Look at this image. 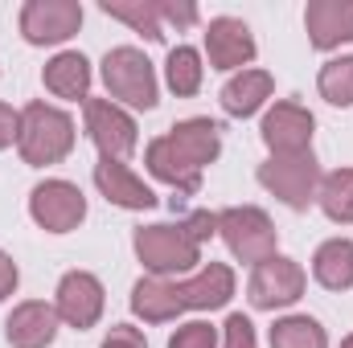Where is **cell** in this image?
I'll list each match as a JSON object with an SVG mask.
<instances>
[{
  "label": "cell",
  "instance_id": "cell-1",
  "mask_svg": "<svg viewBox=\"0 0 353 348\" xmlns=\"http://www.w3.org/2000/svg\"><path fill=\"white\" fill-rule=\"evenodd\" d=\"M74 119L50 102H29L21 111V131H17V152L25 164L33 168H46V164H58L74 152Z\"/></svg>",
  "mask_w": 353,
  "mask_h": 348
},
{
  "label": "cell",
  "instance_id": "cell-2",
  "mask_svg": "<svg viewBox=\"0 0 353 348\" xmlns=\"http://www.w3.org/2000/svg\"><path fill=\"white\" fill-rule=\"evenodd\" d=\"M132 246H136V259L144 262V270L157 274V279L189 274L201 262V242L185 230V221H176V226H140Z\"/></svg>",
  "mask_w": 353,
  "mask_h": 348
},
{
  "label": "cell",
  "instance_id": "cell-3",
  "mask_svg": "<svg viewBox=\"0 0 353 348\" xmlns=\"http://www.w3.org/2000/svg\"><path fill=\"white\" fill-rule=\"evenodd\" d=\"M103 83H107L111 102L119 98V102H128L136 111H152L157 107V74H152V62L136 45L107 50V58H103Z\"/></svg>",
  "mask_w": 353,
  "mask_h": 348
},
{
  "label": "cell",
  "instance_id": "cell-4",
  "mask_svg": "<svg viewBox=\"0 0 353 348\" xmlns=\"http://www.w3.org/2000/svg\"><path fill=\"white\" fill-rule=\"evenodd\" d=\"M218 234L239 262H259L275 254V226L259 205H230L218 213Z\"/></svg>",
  "mask_w": 353,
  "mask_h": 348
},
{
  "label": "cell",
  "instance_id": "cell-5",
  "mask_svg": "<svg viewBox=\"0 0 353 348\" xmlns=\"http://www.w3.org/2000/svg\"><path fill=\"white\" fill-rule=\"evenodd\" d=\"M259 184L267 193H275L288 209H308L316 201V188H321V164L312 152L304 156H271L267 164H259Z\"/></svg>",
  "mask_w": 353,
  "mask_h": 348
},
{
  "label": "cell",
  "instance_id": "cell-6",
  "mask_svg": "<svg viewBox=\"0 0 353 348\" xmlns=\"http://www.w3.org/2000/svg\"><path fill=\"white\" fill-rule=\"evenodd\" d=\"M304 266L283 254H271L251 270V283H247V299L251 307L259 312H275V307H292L300 295H304Z\"/></svg>",
  "mask_w": 353,
  "mask_h": 348
},
{
  "label": "cell",
  "instance_id": "cell-7",
  "mask_svg": "<svg viewBox=\"0 0 353 348\" xmlns=\"http://www.w3.org/2000/svg\"><path fill=\"white\" fill-rule=\"evenodd\" d=\"M87 135L103 160H128L140 144L136 119L111 98H87Z\"/></svg>",
  "mask_w": 353,
  "mask_h": 348
},
{
  "label": "cell",
  "instance_id": "cell-8",
  "mask_svg": "<svg viewBox=\"0 0 353 348\" xmlns=\"http://www.w3.org/2000/svg\"><path fill=\"white\" fill-rule=\"evenodd\" d=\"M29 213L46 234H70L87 217V197L70 180H41L29 193Z\"/></svg>",
  "mask_w": 353,
  "mask_h": 348
},
{
  "label": "cell",
  "instance_id": "cell-9",
  "mask_svg": "<svg viewBox=\"0 0 353 348\" xmlns=\"http://www.w3.org/2000/svg\"><path fill=\"white\" fill-rule=\"evenodd\" d=\"M83 4L79 0H29L21 8V33L29 45H62L79 33Z\"/></svg>",
  "mask_w": 353,
  "mask_h": 348
},
{
  "label": "cell",
  "instance_id": "cell-10",
  "mask_svg": "<svg viewBox=\"0 0 353 348\" xmlns=\"http://www.w3.org/2000/svg\"><path fill=\"white\" fill-rule=\"evenodd\" d=\"M263 144L271 156H304V152H312V131H316V119H312V111H304L300 102H292V98H283V102H275L271 111L263 115Z\"/></svg>",
  "mask_w": 353,
  "mask_h": 348
},
{
  "label": "cell",
  "instance_id": "cell-11",
  "mask_svg": "<svg viewBox=\"0 0 353 348\" xmlns=\"http://www.w3.org/2000/svg\"><path fill=\"white\" fill-rule=\"evenodd\" d=\"M103 303H107V299H103V283H99L90 270H70V274H62V283H58V299H54V312H58L62 324L87 332V328L99 324Z\"/></svg>",
  "mask_w": 353,
  "mask_h": 348
},
{
  "label": "cell",
  "instance_id": "cell-12",
  "mask_svg": "<svg viewBox=\"0 0 353 348\" xmlns=\"http://www.w3.org/2000/svg\"><path fill=\"white\" fill-rule=\"evenodd\" d=\"M205 58L214 70H247L255 62V37L239 17H214L205 25Z\"/></svg>",
  "mask_w": 353,
  "mask_h": 348
},
{
  "label": "cell",
  "instance_id": "cell-13",
  "mask_svg": "<svg viewBox=\"0 0 353 348\" xmlns=\"http://www.w3.org/2000/svg\"><path fill=\"white\" fill-rule=\"evenodd\" d=\"M58 324H62V320H58L54 303L25 299V303H17V307L8 312V320H4V340L12 348H46V345H54Z\"/></svg>",
  "mask_w": 353,
  "mask_h": 348
},
{
  "label": "cell",
  "instance_id": "cell-14",
  "mask_svg": "<svg viewBox=\"0 0 353 348\" xmlns=\"http://www.w3.org/2000/svg\"><path fill=\"white\" fill-rule=\"evenodd\" d=\"M304 29L316 50H337L353 41V0H312L304 8Z\"/></svg>",
  "mask_w": 353,
  "mask_h": 348
},
{
  "label": "cell",
  "instance_id": "cell-15",
  "mask_svg": "<svg viewBox=\"0 0 353 348\" xmlns=\"http://www.w3.org/2000/svg\"><path fill=\"white\" fill-rule=\"evenodd\" d=\"M176 287H181L185 312H218V307H226L230 295H234V270H230L226 262H205L193 279H185V283H176Z\"/></svg>",
  "mask_w": 353,
  "mask_h": 348
},
{
  "label": "cell",
  "instance_id": "cell-16",
  "mask_svg": "<svg viewBox=\"0 0 353 348\" xmlns=\"http://www.w3.org/2000/svg\"><path fill=\"white\" fill-rule=\"evenodd\" d=\"M94 184H99V193H103L111 205H119V209H152V205H157V193L132 173L123 160H103V156H99V164H94Z\"/></svg>",
  "mask_w": 353,
  "mask_h": 348
},
{
  "label": "cell",
  "instance_id": "cell-17",
  "mask_svg": "<svg viewBox=\"0 0 353 348\" xmlns=\"http://www.w3.org/2000/svg\"><path fill=\"white\" fill-rule=\"evenodd\" d=\"M132 312H136L144 324H165V320H176V316L185 312L176 279H157V274L140 279V283L132 287Z\"/></svg>",
  "mask_w": 353,
  "mask_h": 348
},
{
  "label": "cell",
  "instance_id": "cell-18",
  "mask_svg": "<svg viewBox=\"0 0 353 348\" xmlns=\"http://www.w3.org/2000/svg\"><path fill=\"white\" fill-rule=\"evenodd\" d=\"M169 144L193 168H205L222 152V127L214 119H181L176 127H169Z\"/></svg>",
  "mask_w": 353,
  "mask_h": 348
},
{
  "label": "cell",
  "instance_id": "cell-19",
  "mask_svg": "<svg viewBox=\"0 0 353 348\" xmlns=\"http://www.w3.org/2000/svg\"><path fill=\"white\" fill-rule=\"evenodd\" d=\"M144 164H148V173L157 176V180H165L169 188L185 193V197H193V193L201 188V168H193V164L176 152L173 144H169V135H161V140L148 144Z\"/></svg>",
  "mask_w": 353,
  "mask_h": 348
},
{
  "label": "cell",
  "instance_id": "cell-20",
  "mask_svg": "<svg viewBox=\"0 0 353 348\" xmlns=\"http://www.w3.org/2000/svg\"><path fill=\"white\" fill-rule=\"evenodd\" d=\"M41 83L50 94H58V98H70V102H87V90H90V62L79 54V50H62L58 58H50L46 62V70H41Z\"/></svg>",
  "mask_w": 353,
  "mask_h": 348
},
{
  "label": "cell",
  "instance_id": "cell-21",
  "mask_svg": "<svg viewBox=\"0 0 353 348\" xmlns=\"http://www.w3.org/2000/svg\"><path fill=\"white\" fill-rule=\"evenodd\" d=\"M271 87L275 83H271L267 70H239L222 87V111L234 115V119H247V115H255L267 98H271Z\"/></svg>",
  "mask_w": 353,
  "mask_h": 348
},
{
  "label": "cell",
  "instance_id": "cell-22",
  "mask_svg": "<svg viewBox=\"0 0 353 348\" xmlns=\"http://www.w3.org/2000/svg\"><path fill=\"white\" fill-rule=\"evenodd\" d=\"M312 274L329 291H350L353 287V242L350 238H329L312 254Z\"/></svg>",
  "mask_w": 353,
  "mask_h": 348
},
{
  "label": "cell",
  "instance_id": "cell-23",
  "mask_svg": "<svg viewBox=\"0 0 353 348\" xmlns=\"http://www.w3.org/2000/svg\"><path fill=\"white\" fill-rule=\"evenodd\" d=\"M201 78H205V66H201V54L193 45L169 50V58H165V83H169V90H173L176 98L197 94L201 90Z\"/></svg>",
  "mask_w": 353,
  "mask_h": 348
},
{
  "label": "cell",
  "instance_id": "cell-24",
  "mask_svg": "<svg viewBox=\"0 0 353 348\" xmlns=\"http://www.w3.org/2000/svg\"><path fill=\"white\" fill-rule=\"evenodd\" d=\"M316 201H321V209H325L329 221L353 226V168H337V173L321 176Z\"/></svg>",
  "mask_w": 353,
  "mask_h": 348
},
{
  "label": "cell",
  "instance_id": "cell-25",
  "mask_svg": "<svg viewBox=\"0 0 353 348\" xmlns=\"http://www.w3.org/2000/svg\"><path fill=\"white\" fill-rule=\"evenodd\" d=\"M103 12L132 25L136 33H144L148 41H165V29H161V4L152 0H103Z\"/></svg>",
  "mask_w": 353,
  "mask_h": 348
},
{
  "label": "cell",
  "instance_id": "cell-26",
  "mask_svg": "<svg viewBox=\"0 0 353 348\" xmlns=\"http://www.w3.org/2000/svg\"><path fill=\"white\" fill-rule=\"evenodd\" d=\"M271 348H329V336L312 316H283L271 328Z\"/></svg>",
  "mask_w": 353,
  "mask_h": 348
},
{
  "label": "cell",
  "instance_id": "cell-27",
  "mask_svg": "<svg viewBox=\"0 0 353 348\" xmlns=\"http://www.w3.org/2000/svg\"><path fill=\"white\" fill-rule=\"evenodd\" d=\"M316 87H321V94H325L333 107H353V58H333V62H325Z\"/></svg>",
  "mask_w": 353,
  "mask_h": 348
},
{
  "label": "cell",
  "instance_id": "cell-28",
  "mask_svg": "<svg viewBox=\"0 0 353 348\" xmlns=\"http://www.w3.org/2000/svg\"><path fill=\"white\" fill-rule=\"evenodd\" d=\"M169 348H218V332L205 320H193V324H181L169 336Z\"/></svg>",
  "mask_w": 353,
  "mask_h": 348
},
{
  "label": "cell",
  "instance_id": "cell-29",
  "mask_svg": "<svg viewBox=\"0 0 353 348\" xmlns=\"http://www.w3.org/2000/svg\"><path fill=\"white\" fill-rule=\"evenodd\" d=\"M222 336H226V345L222 348H259V340H255V324H251L243 312H234V316L226 320Z\"/></svg>",
  "mask_w": 353,
  "mask_h": 348
},
{
  "label": "cell",
  "instance_id": "cell-30",
  "mask_svg": "<svg viewBox=\"0 0 353 348\" xmlns=\"http://www.w3.org/2000/svg\"><path fill=\"white\" fill-rule=\"evenodd\" d=\"M103 348H148V340H144L140 328H132V324H115V328L103 336Z\"/></svg>",
  "mask_w": 353,
  "mask_h": 348
},
{
  "label": "cell",
  "instance_id": "cell-31",
  "mask_svg": "<svg viewBox=\"0 0 353 348\" xmlns=\"http://www.w3.org/2000/svg\"><path fill=\"white\" fill-rule=\"evenodd\" d=\"M185 230H189V234H193V238L205 246V242L218 234V213H205V209H197V213H189V217H185Z\"/></svg>",
  "mask_w": 353,
  "mask_h": 348
},
{
  "label": "cell",
  "instance_id": "cell-32",
  "mask_svg": "<svg viewBox=\"0 0 353 348\" xmlns=\"http://www.w3.org/2000/svg\"><path fill=\"white\" fill-rule=\"evenodd\" d=\"M17 131H21V111H12L8 102H0V152L8 144H17Z\"/></svg>",
  "mask_w": 353,
  "mask_h": 348
},
{
  "label": "cell",
  "instance_id": "cell-33",
  "mask_svg": "<svg viewBox=\"0 0 353 348\" xmlns=\"http://www.w3.org/2000/svg\"><path fill=\"white\" fill-rule=\"evenodd\" d=\"M161 21H173L181 29H189L197 21V8L193 4H161Z\"/></svg>",
  "mask_w": 353,
  "mask_h": 348
},
{
  "label": "cell",
  "instance_id": "cell-34",
  "mask_svg": "<svg viewBox=\"0 0 353 348\" xmlns=\"http://www.w3.org/2000/svg\"><path fill=\"white\" fill-rule=\"evenodd\" d=\"M17 279H21L17 262H12L8 254H4V250H0V299H8V295L17 291Z\"/></svg>",
  "mask_w": 353,
  "mask_h": 348
},
{
  "label": "cell",
  "instance_id": "cell-35",
  "mask_svg": "<svg viewBox=\"0 0 353 348\" xmlns=\"http://www.w3.org/2000/svg\"><path fill=\"white\" fill-rule=\"evenodd\" d=\"M341 348H353V336H345V340H341Z\"/></svg>",
  "mask_w": 353,
  "mask_h": 348
}]
</instances>
